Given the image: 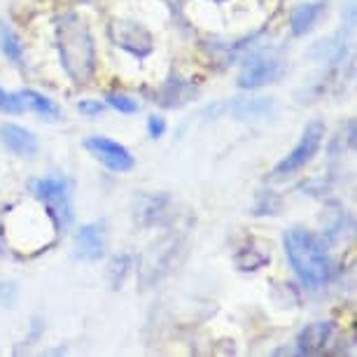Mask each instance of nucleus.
<instances>
[{"instance_id":"nucleus-11","label":"nucleus","mask_w":357,"mask_h":357,"mask_svg":"<svg viewBox=\"0 0 357 357\" xmlns=\"http://www.w3.org/2000/svg\"><path fill=\"white\" fill-rule=\"evenodd\" d=\"M327 12V0H308V3H299L289 10V33L294 38H301L306 33H311L315 29V24L325 17Z\"/></svg>"},{"instance_id":"nucleus-7","label":"nucleus","mask_w":357,"mask_h":357,"mask_svg":"<svg viewBox=\"0 0 357 357\" xmlns=\"http://www.w3.org/2000/svg\"><path fill=\"white\" fill-rule=\"evenodd\" d=\"M84 150L112 173H129L136 166L133 154L122 143L107 136H89L84 140Z\"/></svg>"},{"instance_id":"nucleus-18","label":"nucleus","mask_w":357,"mask_h":357,"mask_svg":"<svg viewBox=\"0 0 357 357\" xmlns=\"http://www.w3.org/2000/svg\"><path fill=\"white\" fill-rule=\"evenodd\" d=\"M271 261V255L255 250V248H241L238 255H236V266L241 271H257V268L266 266Z\"/></svg>"},{"instance_id":"nucleus-24","label":"nucleus","mask_w":357,"mask_h":357,"mask_svg":"<svg viewBox=\"0 0 357 357\" xmlns=\"http://www.w3.org/2000/svg\"><path fill=\"white\" fill-rule=\"evenodd\" d=\"M75 3H93V0H75Z\"/></svg>"},{"instance_id":"nucleus-17","label":"nucleus","mask_w":357,"mask_h":357,"mask_svg":"<svg viewBox=\"0 0 357 357\" xmlns=\"http://www.w3.org/2000/svg\"><path fill=\"white\" fill-rule=\"evenodd\" d=\"M133 268V257L129 252H122V255H114L107 264V282H110L112 289H122V285L129 278Z\"/></svg>"},{"instance_id":"nucleus-20","label":"nucleus","mask_w":357,"mask_h":357,"mask_svg":"<svg viewBox=\"0 0 357 357\" xmlns=\"http://www.w3.org/2000/svg\"><path fill=\"white\" fill-rule=\"evenodd\" d=\"M255 215H278L280 211V199L275 192H259L252 206Z\"/></svg>"},{"instance_id":"nucleus-14","label":"nucleus","mask_w":357,"mask_h":357,"mask_svg":"<svg viewBox=\"0 0 357 357\" xmlns=\"http://www.w3.org/2000/svg\"><path fill=\"white\" fill-rule=\"evenodd\" d=\"M19 98H22V103H24V110L36 112L38 117L47 119V122L61 119V105H59L56 100H52L50 96H45V93H40L36 89H24V91H19Z\"/></svg>"},{"instance_id":"nucleus-25","label":"nucleus","mask_w":357,"mask_h":357,"mask_svg":"<svg viewBox=\"0 0 357 357\" xmlns=\"http://www.w3.org/2000/svg\"><path fill=\"white\" fill-rule=\"evenodd\" d=\"M213 3H225V0H213Z\"/></svg>"},{"instance_id":"nucleus-4","label":"nucleus","mask_w":357,"mask_h":357,"mask_svg":"<svg viewBox=\"0 0 357 357\" xmlns=\"http://www.w3.org/2000/svg\"><path fill=\"white\" fill-rule=\"evenodd\" d=\"M325 122L320 119H313L304 126L301 131V138L292 150H289L285 157H282L278 164L273 166V178L275 180H282V178H292L294 173H299L301 168H306L311 164V159L318 154V150L322 147V140H325Z\"/></svg>"},{"instance_id":"nucleus-3","label":"nucleus","mask_w":357,"mask_h":357,"mask_svg":"<svg viewBox=\"0 0 357 357\" xmlns=\"http://www.w3.org/2000/svg\"><path fill=\"white\" fill-rule=\"evenodd\" d=\"M31 194L43 204L47 218H50L54 225V231L56 234L68 231V227L73 225V218H75L68 180L61 178V175L36 178L31 183Z\"/></svg>"},{"instance_id":"nucleus-2","label":"nucleus","mask_w":357,"mask_h":357,"mask_svg":"<svg viewBox=\"0 0 357 357\" xmlns=\"http://www.w3.org/2000/svg\"><path fill=\"white\" fill-rule=\"evenodd\" d=\"M282 248L294 275L304 287L318 289L332 280L334 259L320 236L304 227H292L282 236Z\"/></svg>"},{"instance_id":"nucleus-10","label":"nucleus","mask_w":357,"mask_h":357,"mask_svg":"<svg viewBox=\"0 0 357 357\" xmlns=\"http://www.w3.org/2000/svg\"><path fill=\"white\" fill-rule=\"evenodd\" d=\"M75 257L82 261H98L105 255V225L103 222H89L75 231L73 238Z\"/></svg>"},{"instance_id":"nucleus-22","label":"nucleus","mask_w":357,"mask_h":357,"mask_svg":"<svg viewBox=\"0 0 357 357\" xmlns=\"http://www.w3.org/2000/svg\"><path fill=\"white\" fill-rule=\"evenodd\" d=\"M145 129H147V136H150L152 140H161V138L166 136L168 124H166V119L161 117V114H152V117L147 119Z\"/></svg>"},{"instance_id":"nucleus-12","label":"nucleus","mask_w":357,"mask_h":357,"mask_svg":"<svg viewBox=\"0 0 357 357\" xmlns=\"http://www.w3.org/2000/svg\"><path fill=\"white\" fill-rule=\"evenodd\" d=\"M199 96V89L192 79H183L178 75L168 77L161 89L157 91V103L161 107H168V110H175V107H183L187 103H192L194 98Z\"/></svg>"},{"instance_id":"nucleus-13","label":"nucleus","mask_w":357,"mask_h":357,"mask_svg":"<svg viewBox=\"0 0 357 357\" xmlns=\"http://www.w3.org/2000/svg\"><path fill=\"white\" fill-rule=\"evenodd\" d=\"M334 334V322L332 320H318L306 325L296 336V353L299 355H315L322 353L327 348V343L332 341Z\"/></svg>"},{"instance_id":"nucleus-9","label":"nucleus","mask_w":357,"mask_h":357,"mask_svg":"<svg viewBox=\"0 0 357 357\" xmlns=\"http://www.w3.org/2000/svg\"><path fill=\"white\" fill-rule=\"evenodd\" d=\"M0 145L10 154L22 157V159H33V157H38V152H40V140L36 133L15 122L0 124Z\"/></svg>"},{"instance_id":"nucleus-8","label":"nucleus","mask_w":357,"mask_h":357,"mask_svg":"<svg viewBox=\"0 0 357 357\" xmlns=\"http://www.w3.org/2000/svg\"><path fill=\"white\" fill-rule=\"evenodd\" d=\"M173 201L166 194H140L133 204V218L140 227H164L173 218Z\"/></svg>"},{"instance_id":"nucleus-15","label":"nucleus","mask_w":357,"mask_h":357,"mask_svg":"<svg viewBox=\"0 0 357 357\" xmlns=\"http://www.w3.org/2000/svg\"><path fill=\"white\" fill-rule=\"evenodd\" d=\"M0 54H3L12 66H17V68H24L26 66L24 40L19 38V33L12 29L8 22H3V19H0Z\"/></svg>"},{"instance_id":"nucleus-1","label":"nucleus","mask_w":357,"mask_h":357,"mask_svg":"<svg viewBox=\"0 0 357 357\" xmlns=\"http://www.w3.org/2000/svg\"><path fill=\"white\" fill-rule=\"evenodd\" d=\"M54 43L63 73L75 86H86L96 75L98 54L89 24L75 12L59 15L54 22Z\"/></svg>"},{"instance_id":"nucleus-6","label":"nucleus","mask_w":357,"mask_h":357,"mask_svg":"<svg viewBox=\"0 0 357 357\" xmlns=\"http://www.w3.org/2000/svg\"><path fill=\"white\" fill-rule=\"evenodd\" d=\"M107 38L117 50H124L133 59H147L154 52V36L150 29L133 19H112L107 24Z\"/></svg>"},{"instance_id":"nucleus-5","label":"nucleus","mask_w":357,"mask_h":357,"mask_svg":"<svg viewBox=\"0 0 357 357\" xmlns=\"http://www.w3.org/2000/svg\"><path fill=\"white\" fill-rule=\"evenodd\" d=\"M285 75V61L278 54L264 52V50H250L245 54L243 66L238 73V86L241 89H261L266 84H273Z\"/></svg>"},{"instance_id":"nucleus-23","label":"nucleus","mask_w":357,"mask_h":357,"mask_svg":"<svg viewBox=\"0 0 357 357\" xmlns=\"http://www.w3.org/2000/svg\"><path fill=\"white\" fill-rule=\"evenodd\" d=\"M77 110L86 114V117H96V114H100L105 110V103L103 100H93V98H84L77 103Z\"/></svg>"},{"instance_id":"nucleus-21","label":"nucleus","mask_w":357,"mask_h":357,"mask_svg":"<svg viewBox=\"0 0 357 357\" xmlns=\"http://www.w3.org/2000/svg\"><path fill=\"white\" fill-rule=\"evenodd\" d=\"M0 112H3V114H22V112H26L22 98H19V91L12 93V91L0 86Z\"/></svg>"},{"instance_id":"nucleus-16","label":"nucleus","mask_w":357,"mask_h":357,"mask_svg":"<svg viewBox=\"0 0 357 357\" xmlns=\"http://www.w3.org/2000/svg\"><path fill=\"white\" fill-rule=\"evenodd\" d=\"M273 110V98H236L229 105V112L241 122H250V119H264Z\"/></svg>"},{"instance_id":"nucleus-19","label":"nucleus","mask_w":357,"mask_h":357,"mask_svg":"<svg viewBox=\"0 0 357 357\" xmlns=\"http://www.w3.org/2000/svg\"><path fill=\"white\" fill-rule=\"evenodd\" d=\"M103 103L107 107H112V110L122 112V114H136L140 110V103L133 96H129V93L124 91H107Z\"/></svg>"}]
</instances>
